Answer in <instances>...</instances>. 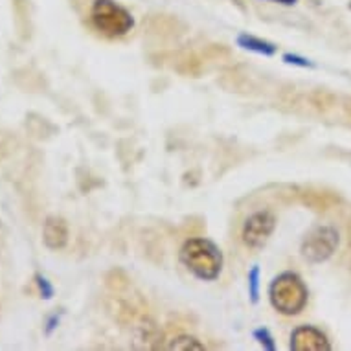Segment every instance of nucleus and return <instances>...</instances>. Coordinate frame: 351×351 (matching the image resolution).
Masks as SVG:
<instances>
[{
	"label": "nucleus",
	"mask_w": 351,
	"mask_h": 351,
	"mask_svg": "<svg viewBox=\"0 0 351 351\" xmlns=\"http://www.w3.org/2000/svg\"><path fill=\"white\" fill-rule=\"evenodd\" d=\"M180 263L202 282H213L223 271V254L215 243L204 237H191L180 248Z\"/></svg>",
	"instance_id": "f257e3e1"
},
{
	"label": "nucleus",
	"mask_w": 351,
	"mask_h": 351,
	"mask_svg": "<svg viewBox=\"0 0 351 351\" xmlns=\"http://www.w3.org/2000/svg\"><path fill=\"white\" fill-rule=\"evenodd\" d=\"M269 298L278 313H282L285 317H296L305 309L307 300H309V291L298 274L282 272L280 276L272 280Z\"/></svg>",
	"instance_id": "f03ea898"
},
{
	"label": "nucleus",
	"mask_w": 351,
	"mask_h": 351,
	"mask_svg": "<svg viewBox=\"0 0 351 351\" xmlns=\"http://www.w3.org/2000/svg\"><path fill=\"white\" fill-rule=\"evenodd\" d=\"M90 21L99 34L112 39L123 37L134 26L133 15L114 0H94L90 8Z\"/></svg>",
	"instance_id": "7ed1b4c3"
},
{
	"label": "nucleus",
	"mask_w": 351,
	"mask_h": 351,
	"mask_svg": "<svg viewBox=\"0 0 351 351\" xmlns=\"http://www.w3.org/2000/svg\"><path fill=\"white\" fill-rule=\"evenodd\" d=\"M339 232L333 226H315L302 241L300 252L302 258L309 263H324L328 261L339 248Z\"/></svg>",
	"instance_id": "20e7f679"
},
{
	"label": "nucleus",
	"mask_w": 351,
	"mask_h": 351,
	"mask_svg": "<svg viewBox=\"0 0 351 351\" xmlns=\"http://www.w3.org/2000/svg\"><path fill=\"white\" fill-rule=\"evenodd\" d=\"M276 215L271 210H259V212L248 215L241 228V239L245 247L252 248V250L265 247L272 232L276 230Z\"/></svg>",
	"instance_id": "39448f33"
},
{
	"label": "nucleus",
	"mask_w": 351,
	"mask_h": 351,
	"mask_svg": "<svg viewBox=\"0 0 351 351\" xmlns=\"http://www.w3.org/2000/svg\"><path fill=\"white\" fill-rule=\"evenodd\" d=\"M291 350L293 351H329L328 337L320 329L313 326H300L291 335Z\"/></svg>",
	"instance_id": "423d86ee"
},
{
	"label": "nucleus",
	"mask_w": 351,
	"mask_h": 351,
	"mask_svg": "<svg viewBox=\"0 0 351 351\" xmlns=\"http://www.w3.org/2000/svg\"><path fill=\"white\" fill-rule=\"evenodd\" d=\"M43 241L52 250H61L69 243V225L63 217L50 215L43 225Z\"/></svg>",
	"instance_id": "0eeeda50"
},
{
	"label": "nucleus",
	"mask_w": 351,
	"mask_h": 351,
	"mask_svg": "<svg viewBox=\"0 0 351 351\" xmlns=\"http://www.w3.org/2000/svg\"><path fill=\"white\" fill-rule=\"evenodd\" d=\"M237 45L245 50H250V52L261 53V56H274L276 53V47L272 43H267L263 39H258L254 35L243 34L237 37Z\"/></svg>",
	"instance_id": "6e6552de"
},
{
	"label": "nucleus",
	"mask_w": 351,
	"mask_h": 351,
	"mask_svg": "<svg viewBox=\"0 0 351 351\" xmlns=\"http://www.w3.org/2000/svg\"><path fill=\"white\" fill-rule=\"evenodd\" d=\"M169 350H179V351H202L204 350V346L199 342L197 339L193 337H177V339L173 340L171 346H169Z\"/></svg>",
	"instance_id": "1a4fd4ad"
},
{
	"label": "nucleus",
	"mask_w": 351,
	"mask_h": 351,
	"mask_svg": "<svg viewBox=\"0 0 351 351\" xmlns=\"http://www.w3.org/2000/svg\"><path fill=\"white\" fill-rule=\"evenodd\" d=\"M248 294L252 304H258L259 300V267L254 265L252 271L248 272Z\"/></svg>",
	"instance_id": "9d476101"
},
{
	"label": "nucleus",
	"mask_w": 351,
	"mask_h": 351,
	"mask_svg": "<svg viewBox=\"0 0 351 351\" xmlns=\"http://www.w3.org/2000/svg\"><path fill=\"white\" fill-rule=\"evenodd\" d=\"M254 337H256V340H258L259 344L263 346L265 350L269 351L276 350V344H274V339H272V335L269 333V329L265 328L256 329V331H254Z\"/></svg>",
	"instance_id": "9b49d317"
},
{
	"label": "nucleus",
	"mask_w": 351,
	"mask_h": 351,
	"mask_svg": "<svg viewBox=\"0 0 351 351\" xmlns=\"http://www.w3.org/2000/svg\"><path fill=\"white\" fill-rule=\"evenodd\" d=\"M35 282H37V287H39L40 294H43V298L50 300L53 296V287L50 285V282H48L47 278L40 276V274H37L35 276Z\"/></svg>",
	"instance_id": "f8f14e48"
},
{
	"label": "nucleus",
	"mask_w": 351,
	"mask_h": 351,
	"mask_svg": "<svg viewBox=\"0 0 351 351\" xmlns=\"http://www.w3.org/2000/svg\"><path fill=\"white\" fill-rule=\"evenodd\" d=\"M283 61L291 64H298V66H313L311 61H307L304 58H298V56H293V53H285L283 56Z\"/></svg>",
	"instance_id": "ddd939ff"
},
{
	"label": "nucleus",
	"mask_w": 351,
	"mask_h": 351,
	"mask_svg": "<svg viewBox=\"0 0 351 351\" xmlns=\"http://www.w3.org/2000/svg\"><path fill=\"white\" fill-rule=\"evenodd\" d=\"M269 2H276V4H283V6H294L298 0H269Z\"/></svg>",
	"instance_id": "4468645a"
},
{
	"label": "nucleus",
	"mask_w": 351,
	"mask_h": 351,
	"mask_svg": "<svg viewBox=\"0 0 351 351\" xmlns=\"http://www.w3.org/2000/svg\"><path fill=\"white\" fill-rule=\"evenodd\" d=\"M350 248H351V221H350Z\"/></svg>",
	"instance_id": "2eb2a0df"
}]
</instances>
